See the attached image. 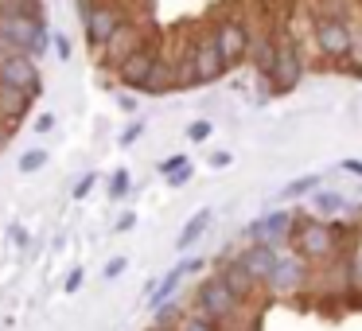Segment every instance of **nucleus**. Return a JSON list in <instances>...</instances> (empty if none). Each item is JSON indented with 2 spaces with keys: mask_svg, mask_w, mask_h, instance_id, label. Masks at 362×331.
<instances>
[{
  "mask_svg": "<svg viewBox=\"0 0 362 331\" xmlns=\"http://www.w3.org/2000/svg\"><path fill=\"white\" fill-rule=\"evenodd\" d=\"M292 245L304 261H331L339 253V238H343V226H331L323 219H308V214H296L292 222Z\"/></svg>",
  "mask_w": 362,
  "mask_h": 331,
  "instance_id": "f257e3e1",
  "label": "nucleus"
},
{
  "mask_svg": "<svg viewBox=\"0 0 362 331\" xmlns=\"http://www.w3.org/2000/svg\"><path fill=\"white\" fill-rule=\"evenodd\" d=\"M304 79V51L300 43L292 40L288 32L276 35V59H273V71L265 74V94L269 98H281V94H292Z\"/></svg>",
  "mask_w": 362,
  "mask_h": 331,
  "instance_id": "f03ea898",
  "label": "nucleus"
},
{
  "mask_svg": "<svg viewBox=\"0 0 362 331\" xmlns=\"http://www.w3.org/2000/svg\"><path fill=\"white\" fill-rule=\"evenodd\" d=\"M51 43V32L43 16H0V47L24 51V55L40 59Z\"/></svg>",
  "mask_w": 362,
  "mask_h": 331,
  "instance_id": "7ed1b4c3",
  "label": "nucleus"
},
{
  "mask_svg": "<svg viewBox=\"0 0 362 331\" xmlns=\"http://www.w3.org/2000/svg\"><path fill=\"white\" fill-rule=\"evenodd\" d=\"M211 35H214V43H218V51H222L226 71H234V66H242L245 59H250L253 28H250V20H245L242 12H222V16L214 20Z\"/></svg>",
  "mask_w": 362,
  "mask_h": 331,
  "instance_id": "20e7f679",
  "label": "nucleus"
},
{
  "mask_svg": "<svg viewBox=\"0 0 362 331\" xmlns=\"http://www.w3.org/2000/svg\"><path fill=\"white\" fill-rule=\"evenodd\" d=\"M195 308H199V315H206V320L218 327V323L234 320V315L242 312V300H238L234 289L222 281V273H214V277H206V281H199V289H195Z\"/></svg>",
  "mask_w": 362,
  "mask_h": 331,
  "instance_id": "39448f33",
  "label": "nucleus"
},
{
  "mask_svg": "<svg viewBox=\"0 0 362 331\" xmlns=\"http://www.w3.org/2000/svg\"><path fill=\"white\" fill-rule=\"evenodd\" d=\"M78 12H82V24H86V43L90 51H102L105 40L125 24V8L110 4V0H78Z\"/></svg>",
  "mask_w": 362,
  "mask_h": 331,
  "instance_id": "423d86ee",
  "label": "nucleus"
},
{
  "mask_svg": "<svg viewBox=\"0 0 362 331\" xmlns=\"http://www.w3.org/2000/svg\"><path fill=\"white\" fill-rule=\"evenodd\" d=\"M160 55H164V40L152 32L148 40H144L141 47L133 51V55H125V59L117 63V82H121L125 90H141L144 82H148L152 66L160 63Z\"/></svg>",
  "mask_w": 362,
  "mask_h": 331,
  "instance_id": "0eeeda50",
  "label": "nucleus"
},
{
  "mask_svg": "<svg viewBox=\"0 0 362 331\" xmlns=\"http://www.w3.org/2000/svg\"><path fill=\"white\" fill-rule=\"evenodd\" d=\"M0 82L8 86H20L28 98H40L43 94V79H40V66H35L32 55L24 51H0Z\"/></svg>",
  "mask_w": 362,
  "mask_h": 331,
  "instance_id": "6e6552de",
  "label": "nucleus"
},
{
  "mask_svg": "<svg viewBox=\"0 0 362 331\" xmlns=\"http://www.w3.org/2000/svg\"><path fill=\"white\" fill-rule=\"evenodd\" d=\"M315 43H320V55L331 59V63L351 59V20L315 16Z\"/></svg>",
  "mask_w": 362,
  "mask_h": 331,
  "instance_id": "1a4fd4ad",
  "label": "nucleus"
},
{
  "mask_svg": "<svg viewBox=\"0 0 362 331\" xmlns=\"http://www.w3.org/2000/svg\"><path fill=\"white\" fill-rule=\"evenodd\" d=\"M191 63H195L199 86H211V82H218L222 74H226V63H222V51H218V43H214L211 28L191 35Z\"/></svg>",
  "mask_w": 362,
  "mask_h": 331,
  "instance_id": "9d476101",
  "label": "nucleus"
},
{
  "mask_svg": "<svg viewBox=\"0 0 362 331\" xmlns=\"http://www.w3.org/2000/svg\"><path fill=\"white\" fill-rule=\"evenodd\" d=\"M304 284H308V261L300 253H288V257H276L273 273L265 277L261 289H269L273 296H296Z\"/></svg>",
  "mask_w": 362,
  "mask_h": 331,
  "instance_id": "9b49d317",
  "label": "nucleus"
},
{
  "mask_svg": "<svg viewBox=\"0 0 362 331\" xmlns=\"http://www.w3.org/2000/svg\"><path fill=\"white\" fill-rule=\"evenodd\" d=\"M148 35H152V32H144V28L136 24V20H125V24H121L117 32L110 35V40H105V47L98 51V55L105 59L102 66H113V71H117V63H121V59H125V55H133V51L141 47V43L148 40Z\"/></svg>",
  "mask_w": 362,
  "mask_h": 331,
  "instance_id": "f8f14e48",
  "label": "nucleus"
},
{
  "mask_svg": "<svg viewBox=\"0 0 362 331\" xmlns=\"http://www.w3.org/2000/svg\"><path fill=\"white\" fill-rule=\"evenodd\" d=\"M292 222H296V214H292V211H269L265 219H257L250 230H245V238H250V242H269V245H281L284 238L292 234Z\"/></svg>",
  "mask_w": 362,
  "mask_h": 331,
  "instance_id": "ddd939ff",
  "label": "nucleus"
},
{
  "mask_svg": "<svg viewBox=\"0 0 362 331\" xmlns=\"http://www.w3.org/2000/svg\"><path fill=\"white\" fill-rule=\"evenodd\" d=\"M276 257H281V250H276V245H269V242H250V250L238 253V265H242L245 273L253 277V281L265 284V277L273 273Z\"/></svg>",
  "mask_w": 362,
  "mask_h": 331,
  "instance_id": "4468645a",
  "label": "nucleus"
},
{
  "mask_svg": "<svg viewBox=\"0 0 362 331\" xmlns=\"http://www.w3.org/2000/svg\"><path fill=\"white\" fill-rule=\"evenodd\" d=\"M35 98H28L20 86H8V82H0V121L8 125V121H24L28 110H32Z\"/></svg>",
  "mask_w": 362,
  "mask_h": 331,
  "instance_id": "2eb2a0df",
  "label": "nucleus"
},
{
  "mask_svg": "<svg viewBox=\"0 0 362 331\" xmlns=\"http://www.w3.org/2000/svg\"><path fill=\"white\" fill-rule=\"evenodd\" d=\"M191 273H199V261H195V257H191V261H180V265H175L172 273H168L164 281H160L156 289L148 292V304H152V308H160L164 300H172V292L180 289V284H183V277H191Z\"/></svg>",
  "mask_w": 362,
  "mask_h": 331,
  "instance_id": "dca6fc26",
  "label": "nucleus"
},
{
  "mask_svg": "<svg viewBox=\"0 0 362 331\" xmlns=\"http://www.w3.org/2000/svg\"><path fill=\"white\" fill-rule=\"evenodd\" d=\"M175 90V66H172V55H160V63L152 66L148 82L141 86V94L148 98H160V94H172Z\"/></svg>",
  "mask_w": 362,
  "mask_h": 331,
  "instance_id": "f3484780",
  "label": "nucleus"
},
{
  "mask_svg": "<svg viewBox=\"0 0 362 331\" xmlns=\"http://www.w3.org/2000/svg\"><path fill=\"white\" fill-rule=\"evenodd\" d=\"M222 281H226V284H230V289H234V296H238V300H242V304H245V300H250V296H253V292H257V289H261V281H253V277H250V273H245V269H242V265H238V257H230V261H226V265H222Z\"/></svg>",
  "mask_w": 362,
  "mask_h": 331,
  "instance_id": "a211bd4d",
  "label": "nucleus"
},
{
  "mask_svg": "<svg viewBox=\"0 0 362 331\" xmlns=\"http://www.w3.org/2000/svg\"><path fill=\"white\" fill-rule=\"evenodd\" d=\"M211 219H214V211H211V207H203V211H195V214H191V219H187V226L180 230V238H175V250H180V253H187L191 245H195L199 238L206 234Z\"/></svg>",
  "mask_w": 362,
  "mask_h": 331,
  "instance_id": "6ab92c4d",
  "label": "nucleus"
},
{
  "mask_svg": "<svg viewBox=\"0 0 362 331\" xmlns=\"http://www.w3.org/2000/svg\"><path fill=\"white\" fill-rule=\"evenodd\" d=\"M320 187V175H300V180H292L288 187H281V199H300V195H308V191H315Z\"/></svg>",
  "mask_w": 362,
  "mask_h": 331,
  "instance_id": "aec40b11",
  "label": "nucleus"
},
{
  "mask_svg": "<svg viewBox=\"0 0 362 331\" xmlns=\"http://www.w3.org/2000/svg\"><path fill=\"white\" fill-rule=\"evenodd\" d=\"M129 187H133V175H129V168H117V172L110 175V195H113V199H125Z\"/></svg>",
  "mask_w": 362,
  "mask_h": 331,
  "instance_id": "412c9836",
  "label": "nucleus"
},
{
  "mask_svg": "<svg viewBox=\"0 0 362 331\" xmlns=\"http://www.w3.org/2000/svg\"><path fill=\"white\" fill-rule=\"evenodd\" d=\"M43 164H47V152H43V149H32V152H24V156H20V172H24V175L40 172Z\"/></svg>",
  "mask_w": 362,
  "mask_h": 331,
  "instance_id": "4be33fe9",
  "label": "nucleus"
},
{
  "mask_svg": "<svg viewBox=\"0 0 362 331\" xmlns=\"http://www.w3.org/2000/svg\"><path fill=\"white\" fill-rule=\"evenodd\" d=\"M315 207H320V211H343V195H339V191H320V195H315Z\"/></svg>",
  "mask_w": 362,
  "mask_h": 331,
  "instance_id": "5701e85b",
  "label": "nucleus"
},
{
  "mask_svg": "<svg viewBox=\"0 0 362 331\" xmlns=\"http://www.w3.org/2000/svg\"><path fill=\"white\" fill-rule=\"evenodd\" d=\"M346 281H351V284H362V242L351 250V265H346Z\"/></svg>",
  "mask_w": 362,
  "mask_h": 331,
  "instance_id": "b1692460",
  "label": "nucleus"
},
{
  "mask_svg": "<svg viewBox=\"0 0 362 331\" xmlns=\"http://www.w3.org/2000/svg\"><path fill=\"white\" fill-rule=\"evenodd\" d=\"M211 133H214L211 121H191V125H187V141H191V144H203Z\"/></svg>",
  "mask_w": 362,
  "mask_h": 331,
  "instance_id": "393cba45",
  "label": "nucleus"
},
{
  "mask_svg": "<svg viewBox=\"0 0 362 331\" xmlns=\"http://www.w3.org/2000/svg\"><path fill=\"white\" fill-rule=\"evenodd\" d=\"M180 331H218V327H214L206 315H183V320H180Z\"/></svg>",
  "mask_w": 362,
  "mask_h": 331,
  "instance_id": "a878e982",
  "label": "nucleus"
},
{
  "mask_svg": "<svg viewBox=\"0 0 362 331\" xmlns=\"http://www.w3.org/2000/svg\"><path fill=\"white\" fill-rule=\"evenodd\" d=\"M191 175H195V168H191V160L183 168H175V172H168L164 180H168V187H183V183H191Z\"/></svg>",
  "mask_w": 362,
  "mask_h": 331,
  "instance_id": "bb28decb",
  "label": "nucleus"
},
{
  "mask_svg": "<svg viewBox=\"0 0 362 331\" xmlns=\"http://www.w3.org/2000/svg\"><path fill=\"white\" fill-rule=\"evenodd\" d=\"M94 183H98V175H94V172H86V175H82V180L71 187V199H86L90 191H94Z\"/></svg>",
  "mask_w": 362,
  "mask_h": 331,
  "instance_id": "cd10ccee",
  "label": "nucleus"
},
{
  "mask_svg": "<svg viewBox=\"0 0 362 331\" xmlns=\"http://www.w3.org/2000/svg\"><path fill=\"white\" fill-rule=\"evenodd\" d=\"M125 269H129V257H113L110 265H105V281H117V277L125 273Z\"/></svg>",
  "mask_w": 362,
  "mask_h": 331,
  "instance_id": "c85d7f7f",
  "label": "nucleus"
},
{
  "mask_svg": "<svg viewBox=\"0 0 362 331\" xmlns=\"http://www.w3.org/2000/svg\"><path fill=\"white\" fill-rule=\"evenodd\" d=\"M141 133H144V125H141V121H133V125H129L125 133L117 137V144H121V149H129V144H133V141H136V137H141Z\"/></svg>",
  "mask_w": 362,
  "mask_h": 331,
  "instance_id": "c756f323",
  "label": "nucleus"
},
{
  "mask_svg": "<svg viewBox=\"0 0 362 331\" xmlns=\"http://www.w3.org/2000/svg\"><path fill=\"white\" fill-rule=\"evenodd\" d=\"M187 164V156H183V152H175V156H168L164 164H160V175H168V172H175V168H183Z\"/></svg>",
  "mask_w": 362,
  "mask_h": 331,
  "instance_id": "7c9ffc66",
  "label": "nucleus"
},
{
  "mask_svg": "<svg viewBox=\"0 0 362 331\" xmlns=\"http://www.w3.org/2000/svg\"><path fill=\"white\" fill-rule=\"evenodd\" d=\"M82 281H86V273H82V269H71V277L63 281V289H66V292H78Z\"/></svg>",
  "mask_w": 362,
  "mask_h": 331,
  "instance_id": "2f4dec72",
  "label": "nucleus"
},
{
  "mask_svg": "<svg viewBox=\"0 0 362 331\" xmlns=\"http://www.w3.org/2000/svg\"><path fill=\"white\" fill-rule=\"evenodd\" d=\"M35 133H55V113H40L35 117Z\"/></svg>",
  "mask_w": 362,
  "mask_h": 331,
  "instance_id": "473e14b6",
  "label": "nucleus"
},
{
  "mask_svg": "<svg viewBox=\"0 0 362 331\" xmlns=\"http://www.w3.org/2000/svg\"><path fill=\"white\" fill-rule=\"evenodd\" d=\"M51 43H55V51H59V59H71V40H66V35H51Z\"/></svg>",
  "mask_w": 362,
  "mask_h": 331,
  "instance_id": "72a5a7b5",
  "label": "nucleus"
},
{
  "mask_svg": "<svg viewBox=\"0 0 362 331\" xmlns=\"http://www.w3.org/2000/svg\"><path fill=\"white\" fill-rule=\"evenodd\" d=\"M230 164H234V156H230L226 149H222V152H211V168H230Z\"/></svg>",
  "mask_w": 362,
  "mask_h": 331,
  "instance_id": "f704fd0d",
  "label": "nucleus"
},
{
  "mask_svg": "<svg viewBox=\"0 0 362 331\" xmlns=\"http://www.w3.org/2000/svg\"><path fill=\"white\" fill-rule=\"evenodd\" d=\"M133 226H136V214H133V211H125V214L117 219V226H113V230H117V234H125V230H133Z\"/></svg>",
  "mask_w": 362,
  "mask_h": 331,
  "instance_id": "c9c22d12",
  "label": "nucleus"
},
{
  "mask_svg": "<svg viewBox=\"0 0 362 331\" xmlns=\"http://www.w3.org/2000/svg\"><path fill=\"white\" fill-rule=\"evenodd\" d=\"M339 172H346V175H362V160H339Z\"/></svg>",
  "mask_w": 362,
  "mask_h": 331,
  "instance_id": "e433bc0d",
  "label": "nucleus"
},
{
  "mask_svg": "<svg viewBox=\"0 0 362 331\" xmlns=\"http://www.w3.org/2000/svg\"><path fill=\"white\" fill-rule=\"evenodd\" d=\"M152 331H164V327H152Z\"/></svg>",
  "mask_w": 362,
  "mask_h": 331,
  "instance_id": "4c0bfd02",
  "label": "nucleus"
}]
</instances>
